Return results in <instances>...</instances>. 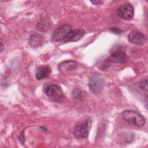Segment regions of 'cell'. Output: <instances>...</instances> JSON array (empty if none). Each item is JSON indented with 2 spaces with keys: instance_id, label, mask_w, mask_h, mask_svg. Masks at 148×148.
<instances>
[{
  "instance_id": "6da1fadb",
  "label": "cell",
  "mask_w": 148,
  "mask_h": 148,
  "mask_svg": "<svg viewBox=\"0 0 148 148\" xmlns=\"http://www.w3.org/2000/svg\"><path fill=\"white\" fill-rule=\"evenodd\" d=\"M121 115L126 122L132 125L141 127L145 124L146 120L145 117L136 111L125 110L122 112Z\"/></svg>"
},
{
  "instance_id": "7a4b0ae2",
  "label": "cell",
  "mask_w": 148,
  "mask_h": 148,
  "mask_svg": "<svg viewBox=\"0 0 148 148\" xmlns=\"http://www.w3.org/2000/svg\"><path fill=\"white\" fill-rule=\"evenodd\" d=\"M91 120L87 119L79 123L74 128L73 134L77 139L87 138L91 127Z\"/></svg>"
},
{
  "instance_id": "3957f363",
  "label": "cell",
  "mask_w": 148,
  "mask_h": 148,
  "mask_svg": "<svg viewBox=\"0 0 148 148\" xmlns=\"http://www.w3.org/2000/svg\"><path fill=\"white\" fill-rule=\"evenodd\" d=\"M45 93L47 97L54 102H61L64 98L63 91L58 85L51 84L47 86L45 89Z\"/></svg>"
},
{
  "instance_id": "277c9868",
  "label": "cell",
  "mask_w": 148,
  "mask_h": 148,
  "mask_svg": "<svg viewBox=\"0 0 148 148\" xmlns=\"http://www.w3.org/2000/svg\"><path fill=\"white\" fill-rule=\"evenodd\" d=\"M88 86L91 91L94 94H100L103 88V80L99 75H93L89 80Z\"/></svg>"
},
{
  "instance_id": "5b68a950",
  "label": "cell",
  "mask_w": 148,
  "mask_h": 148,
  "mask_svg": "<svg viewBox=\"0 0 148 148\" xmlns=\"http://www.w3.org/2000/svg\"><path fill=\"white\" fill-rule=\"evenodd\" d=\"M71 31V26L69 24L62 25L56 28L53 32L52 38L57 42L64 41L68 33Z\"/></svg>"
},
{
  "instance_id": "8992f818",
  "label": "cell",
  "mask_w": 148,
  "mask_h": 148,
  "mask_svg": "<svg viewBox=\"0 0 148 148\" xmlns=\"http://www.w3.org/2000/svg\"><path fill=\"white\" fill-rule=\"evenodd\" d=\"M117 13L120 17L125 20H130L134 16V9L131 3H126L118 8Z\"/></svg>"
},
{
  "instance_id": "52a82bcc",
  "label": "cell",
  "mask_w": 148,
  "mask_h": 148,
  "mask_svg": "<svg viewBox=\"0 0 148 148\" xmlns=\"http://www.w3.org/2000/svg\"><path fill=\"white\" fill-rule=\"evenodd\" d=\"M128 39L130 43L136 45H143L146 41L145 35L137 29L132 30L130 32L128 35Z\"/></svg>"
},
{
  "instance_id": "ba28073f",
  "label": "cell",
  "mask_w": 148,
  "mask_h": 148,
  "mask_svg": "<svg viewBox=\"0 0 148 148\" xmlns=\"http://www.w3.org/2000/svg\"><path fill=\"white\" fill-rule=\"evenodd\" d=\"M127 59L125 52L122 50H116L112 52L107 58L106 62L109 63H124Z\"/></svg>"
},
{
  "instance_id": "9c48e42d",
  "label": "cell",
  "mask_w": 148,
  "mask_h": 148,
  "mask_svg": "<svg viewBox=\"0 0 148 148\" xmlns=\"http://www.w3.org/2000/svg\"><path fill=\"white\" fill-rule=\"evenodd\" d=\"M77 63L75 61L66 60L62 61L60 64H59L58 68L61 72L65 73L75 70L77 68Z\"/></svg>"
},
{
  "instance_id": "30bf717a",
  "label": "cell",
  "mask_w": 148,
  "mask_h": 148,
  "mask_svg": "<svg viewBox=\"0 0 148 148\" xmlns=\"http://www.w3.org/2000/svg\"><path fill=\"white\" fill-rule=\"evenodd\" d=\"M51 68L47 65H41L36 70L35 77L37 80H41L47 77L51 73Z\"/></svg>"
},
{
  "instance_id": "8fae6325",
  "label": "cell",
  "mask_w": 148,
  "mask_h": 148,
  "mask_svg": "<svg viewBox=\"0 0 148 148\" xmlns=\"http://www.w3.org/2000/svg\"><path fill=\"white\" fill-rule=\"evenodd\" d=\"M83 36V32L81 30H79V29L71 30L66 36L64 42L65 43L71 42H76L80 40Z\"/></svg>"
},
{
  "instance_id": "7c38bea8",
  "label": "cell",
  "mask_w": 148,
  "mask_h": 148,
  "mask_svg": "<svg viewBox=\"0 0 148 148\" xmlns=\"http://www.w3.org/2000/svg\"><path fill=\"white\" fill-rule=\"evenodd\" d=\"M43 41V38L40 35L34 34L31 36L29 43L32 47H38L42 45Z\"/></svg>"
},
{
  "instance_id": "4fadbf2b",
  "label": "cell",
  "mask_w": 148,
  "mask_h": 148,
  "mask_svg": "<svg viewBox=\"0 0 148 148\" xmlns=\"http://www.w3.org/2000/svg\"><path fill=\"white\" fill-rule=\"evenodd\" d=\"M49 27V21L47 19H43L41 20L37 25L38 29L42 31H46Z\"/></svg>"
},
{
  "instance_id": "5bb4252c",
  "label": "cell",
  "mask_w": 148,
  "mask_h": 148,
  "mask_svg": "<svg viewBox=\"0 0 148 148\" xmlns=\"http://www.w3.org/2000/svg\"><path fill=\"white\" fill-rule=\"evenodd\" d=\"M139 87L142 90L147 92V80L146 79L141 82L139 84Z\"/></svg>"
},
{
  "instance_id": "9a60e30c",
  "label": "cell",
  "mask_w": 148,
  "mask_h": 148,
  "mask_svg": "<svg viewBox=\"0 0 148 148\" xmlns=\"http://www.w3.org/2000/svg\"><path fill=\"white\" fill-rule=\"evenodd\" d=\"M18 140L20 142L21 144H24V131H22L21 133L18 136Z\"/></svg>"
},
{
  "instance_id": "2e32d148",
  "label": "cell",
  "mask_w": 148,
  "mask_h": 148,
  "mask_svg": "<svg viewBox=\"0 0 148 148\" xmlns=\"http://www.w3.org/2000/svg\"><path fill=\"white\" fill-rule=\"evenodd\" d=\"M110 29L113 32L117 34H120L121 32V30L118 27H111Z\"/></svg>"
},
{
  "instance_id": "e0dca14e",
  "label": "cell",
  "mask_w": 148,
  "mask_h": 148,
  "mask_svg": "<svg viewBox=\"0 0 148 148\" xmlns=\"http://www.w3.org/2000/svg\"><path fill=\"white\" fill-rule=\"evenodd\" d=\"M91 2L94 5H100L101 3H102V1H98V0H95V1H91Z\"/></svg>"
},
{
  "instance_id": "ac0fdd59",
  "label": "cell",
  "mask_w": 148,
  "mask_h": 148,
  "mask_svg": "<svg viewBox=\"0 0 148 148\" xmlns=\"http://www.w3.org/2000/svg\"><path fill=\"white\" fill-rule=\"evenodd\" d=\"M147 95H146L145 97V108L146 109H147Z\"/></svg>"
},
{
  "instance_id": "d6986e66",
  "label": "cell",
  "mask_w": 148,
  "mask_h": 148,
  "mask_svg": "<svg viewBox=\"0 0 148 148\" xmlns=\"http://www.w3.org/2000/svg\"><path fill=\"white\" fill-rule=\"evenodd\" d=\"M1 52H2V50H3V46L2 43H1Z\"/></svg>"
}]
</instances>
